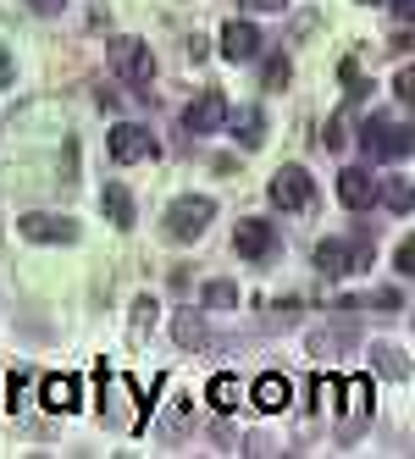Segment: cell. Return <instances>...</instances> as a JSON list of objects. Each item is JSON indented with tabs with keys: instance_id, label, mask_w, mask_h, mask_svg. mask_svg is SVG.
Listing matches in <instances>:
<instances>
[{
	"instance_id": "cell-1",
	"label": "cell",
	"mask_w": 415,
	"mask_h": 459,
	"mask_svg": "<svg viewBox=\"0 0 415 459\" xmlns=\"http://www.w3.org/2000/svg\"><path fill=\"white\" fill-rule=\"evenodd\" d=\"M100 410L111 426H122V432H144V420H150V404H144V393L127 382L122 371H100Z\"/></svg>"
},
{
	"instance_id": "cell-2",
	"label": "cell",
	"mask_w": 415,
	"mask_h": 459,
	"mask_svg": "<svg viewBox=\"0 0 415 459\" xmlns=\"http://www.w3.org/2000/svg\"><path fill=\"white\" fill-rule=\"evenodd\" d=\"M211 216H216V200H205V194H183V200H172V211H167V238L172 244H195L205 227H211Z\"/></svg>"
},
{
	"instance_id": "cell-3",
	"label": "cell",
	"mask_w": 415,
	"mask_h": 459,
	"mask_svg": "<svg viewBox=\"0 0 415 459\" xmlns=\"http://www.w3.org/2000/svg\"><path fill=\"white\" fill-rule=\"evenodd\" d=\"M106 56H111V73H117L122 83L150 89V78H155V56H150V45H144V39H111V45H106Z\"/></svg>"
},
{
	"instance_id": "cell-4",
	"label": "cell",
	"mask_w": 415,
	"mask_h": 459,
	"mask_svg": "<svg viewBox=\"0 0 415 459\" xmlns=\"http://www.w3.org/2000/svg\"><path fill=\"white\" fill-rule=\"evenodd\" d=\"M376 244H349V238H322L316 244V266H322L327 277H349V272H366L371 266Z\"/></svg>"
},
{
	"instance_id": "cell-5",
	"label": "cell",
	"mask_w": 415,
	"mask_h": 459,
	"mask_svg": "<svg viewBox=\"0 0 415 459\" xmlns=\"http://www.w3.org/2000/svg\"><path fill=\"white\" fill-rule=\"evenodd\" d=\"M360 144H366L371 160H404L415 139H410V127H399V122H388V117H371V122L360 127Z\"/></svg>"
},
{
	"instance_id": "cell-6",
	"label": "cell",
	"mask_w": 415,
	"mask_h": 459,
	"mask_svg": "<svg viewBox=\"0 0 415 459\" xmlns=\"http://www.w3.org/2000/svg\"><path fill=\"white\" fill-rule=\"evenodd\" d=\"M272 205L277 211H310L316 205V183H310V172L305 167H282L277 178H272Z\"/></svg>"
},
{
	"instance_id": "cell-7",
	"label": "cell",
	"mask_w": 415,
	"mask_h": 459,
	"mask_svg": "<svg viewBox=\"0 0 415 459\" xmlns=\"http://www.w3.org/2000/svg\"><path fill=\"white\" fill-rule=\"evenodd\" d=\"M17 233L28 244H78V221L73 216H45V211H28L17 221Z\"/></svg>"
},
{
	"instance_id": "cell-8",
	"label": "cell",
	"mask_w": 415,
	"mask_h": 459,
	"mask_svg": "<svg viewBox=\"0 0 415 459\" xmlns=\"http://www.w3.org/2000/svg\"><path fill=\"white\" fill-rule=\"evenodd\" d=\"M106 150H111V160H122V167H134V160L155 155V139H150V127H139V122H117Z\"/></svg>"
},
{
	"instance_id": "cell-9",
	"label": "cell",
	"mask_w": 415,
	"mask_h": 459,
	"mask_svg": "<svg viewBox=\"0 0 415 459\" xmlns=\"http://www.w3.org/2000/svg\"><path fill=\"white\" fill-rule=\"evenodd\" d=\"M233 117V106H228V94H200V100H188V111H183V127L188 134H216L221 122Z\"/></svg>"
},
{
	"instance_id": "cell-10",
	"label": "cell",
	"mask_w": 415,
	"mask_h": 459,
	"mask_svg": "<svg viewBox=\"0 0 415 459\" xmlns=\"http://www.w3.org/2000/svg\"><path fill=\"white\" fill-rule=\"evenodd\" d=\"M289 399H294V382L282 377V371H266V377H255V387H249V404L261 410V415H277V410H289Z\"/></svg>"
},
{
	"instance_id": "cell-11",
	"label": "cell",
	"mask_w": 415,
	"mask_h": 459,
	"mask_svg": "<svg viewBox=\"0 0 415 459\" xmlns=\"http://www.w3.org/2000/svg\"><path fill=\"white\" fill-rule=\"evenodd\" d=\"M233 249L244 255V260H272L277 255V227H266V221H238V233H233Z\"/></svg>"
},
{
	"instance_id": "cell-12",
	"label": "cell",
	"mask_w": 415,
	"mask_h": 459,
	"mask_svg": "<svg viewBox=\"0 0 415 459\" xmlns=\"http://www.w3.org/2000/svg\"><path fill=\"white\" fill-rule=\"evenodd\" d=\"M338 200H343L349 211H366V205H376V178H371L366 167H349V172H338Z\"/></svg>"
},
{
	"instance_id": "cell-13",
	"label": "cell",
	"mask_w": 415,
	"mask_h": 459,
	"mask_svg": "<svg viewBox=\"0 0 415 459\" xmlns=\"http://www.w3.org/2000/svg\"><path fill=\"white\" fill-rule=\"evenodd\" d=\"M221 56L228 61H255L261 56V28L255 22H228L221 28Z\"/></svg>"
},
{
	"instance_id": "cell-14",
	"label": "cell",
	"mask_w": 415,
	"mask_h": 459,
	"mask_svg": "<svg viewBox=\"0 0 415 459\" xmlns=\"http://www.w3.org/2000/svg\"><path fill=\"white\" fill-rule=\"evenodd\" d=\"M39 404H45L50 415H73V410H78V377H67V371H61V377H45V382H39Z\"/></svg>"
},
{
	"instance_id": "cell-15",
	"label": "cell",
	"mask_w": 415,
	"mask_h": 459,
	"mask_svg": "<svg viewBox=\"0 0 415 459\" xmlns=\"http://www.w3.org/2000/svg\"><path fill=\"white\" fill-rule=\"evenodd\" d=\"M205 404H211L216 415H233V410L244 404V387H238V377H211V387H205Z\"/></svg>"
},
{
	"instance_id": "cell-16",
	"label": "cell",
	"mask_w": 415,
	"mask_h": 459,
	"mask_svg": "<svg viewBox=\"0 0 415 459\" xmlns=\"http://www.w3.org/2000/svg\"><path fill=\"white\" fill-rule=\"evenodd\" d=\"M100 205H106V216H111V227H134V194H127V183H106V194H100Z\"/></svg>"
},
{
	"instance_id": "cell-17",
	"label": "cell",
	"mask_w": 415,
	"mask_h": 459,
	"mask_svg": "<svg viewBox=\"0 0 415 459\" xmlns=\"http://www.w3.org/2000/svg\"><path fill=\"white\" fill-rule=\"evenodd\" d=\"M338 399H343V415H366L371 410V377H349L338 387Z\"/></svg>"
},
{
	"instance_id": "cell-18",
	"label": "cell",
	"mask_w": 415,
	"mask_h": 459,
	"mask_svg": "<svg viewBox=\"0 0 415 459\" xmlns=\"http://www.w3.org/2000/svg\"><path fill=\"white\" fill-rule=\"evenodd\" d=\"M376 200H382V205H388L393 216H404V211L415 205V188H410L404 178H388V183H376Z\"/></svg>"
},
{
	"instance_id": "cell-19",
	"label": "cell",
	"mask_w": 415,
	"mask_h": 459,
	"mask_svg": "<svg viewBox=\"0 0 415 459\" xmlns=\"http://www.w3.org/2000/svg\"><path fill=\"white\" fill-rule=\"evenodd\" d=\"M233 122V134L255 150V144H261V134H266V122H261V111H244V117H228Z\"/></svg>"
},
{
	"instance_id": "cell-20",
	"label": "cell",
	"mask_w": 415,
	"mask_h": 459,
	"mask_svg": "<svg viewBox=\"0 0 415 459\" xmlns=\"http://www.w3.org/2000/svg\"><path fill=\"white\" fill-rule=\"evenodd\" d=\"M205 305H211V310H233V305H238V282L216 277V282L205 288Z\"/></svg>"
},
{
	"instance_id": "cell-21",
	"label": "cell",
	"mask_w": 415,
	"mask_h": 459,
	"mask_svg": "<svg viewBox=\"0 0 415 459\" xmlns=\"http://www.w3.org/2000/svg\"><path fill=\"white\" fill-rule=\"evenodd\" d=\"M371 359H376V371H382V377H393V382H404V377H410L404 354H399V349H388V343H382V349H376Z\"/></svg>"
},
{
	"instance_id": "cell-22",
	"label": "cell",
	"mask_w": 415,
	"mask_h": 459,
	"mask_svg": "<svg viewBox=\"0 0 415 459\" xmlns=\"http://www.w3.org/2000/svg\"><path fill=\"white\" fill-rule=\"evenodd\" d=\"M172 333H177V343H183V349H200V343H205V326H200L195 316H177Z\"/></svg>"
},
{
	"instance_id": "cell-23",
	"label": "cell",
	"mask_w": 415,
	"mask_h": 459,
	"mask_svg": "<svg viewBox=\"0 0 415 459\" xmlns=\"http://www.w3.org/2000/svg\"><path fill=\"white\" fill-rule=\"evenodd\" d=\"M28 387H34V377H28V371H12V382H6V410H28Z\"/></svg>"
},
{
	"instance_id": "cell-24",
	"label": "cell",
	"mask_w": 415,
	"mask_h": 459,
	"mask_svg": "<svg viewBox=\"0 0 415 459\" xmlns=\"http://www.w3.org/2000/svg\"><path fill=\"white\" fill-rule=\"evenodd\" d=\"M310 399H316V410H333L338 404V377H316L310 382Z\"/></svg>"
},
{
	"instance_id": "cell-25",
	"label": "cell",
	"mask_w": 415,
	"mask_h": 459,
	"mask_svg": "<svg viewBox=\"0 0 415 459\" xmlns=\"http://www.w3.org/2000/svg\"><path fill=\"white\" fill-rule=\"evenodd\" d=\"M282 83H289V61L272 56V61H266V89H282Z\"/></svg>"
},
{
	"instance_id": "cell-26",
	"label": "cell",
	"mask_w": 415,
	"mask_h": 459,
	"mask_svg": "<svg viewBox=\"0 0 415 459\" xmlns=\"http://www.w3.org/2000/svg\"><path fill=\"white\" fill-rule=\"evenodd\" d=\"M322 144H327V150H343V144H349V139H343V117H333V122H327V134H322Z\"/></svg>"
},
{
	"instance_id": "cell-27",
	"label": "cell",
	"mask_w": 415,
	"mask_h": 459,
	"mask_svg": "<svg viewBox=\"0 0 415 459\" xmlns=\"http://www.w3.org/2000/svg\"><path fill=\"white\" fill-rule=\"evenodd\" d=\"M393 266H399V277H410V272H415V244H399V255H393Z\"/></svg>"
},
{
	"instance_id": "cell-28",
	"label": "cell",
	"mask_w": 415,
	"mask_h": 459,
	"mask_svg": "<svg viewBox=\"0 0 415 459\" xmlns=\"http://www.w3.org/2000/svg\"><path fill=\"white\" fill-rule=\"evenodd\" d=\"M12 78H17V61H12V50H6V45H0V89H6Z\"/></svg>"
},
{
	"instance_id": "cell-29",
	"label": "cell",
	"mask_w": 415,
	"mask_h": 459,
	"mask_svg": "<svg viewBox=\"0 0 415 459\" xmlns=\"http://www.w3.org/2000/svg\"><path fill=\"white\" fill-rule=\"evenodd\" d=\"M388 6H393V17H399V22H410V17H415V0H388Z\"/></svg>"
},
{
	"instance_id": "cell-30",
	"label": "cell",
	"mask_w": 415,
	"mask_h": 459,
	"mask_svg": "<svg viewBox=\"0 0 415 459\" xmlns=\"http://www.w3.org/2000/svg\"><path fill=\"white\" fill-rule=\"evenodd\" d=\"M249 6H255V12H282L289 0H249Z\"/></svg>"
},
{
	"instance_id": "cell-31",
	"label": "cell",
	"mask_w": 415,
	"mask_h": 459,
	"mask_svg": "<svg viewBox=\"0 0 415 459\" xmlns=\"http://www.w3.org/2000/svg\"><path fill=\"white\" fill-rule=\"evenodd\" d=\"M366 6H376V0H366Z\"/></svg>"
}]
</instances>
